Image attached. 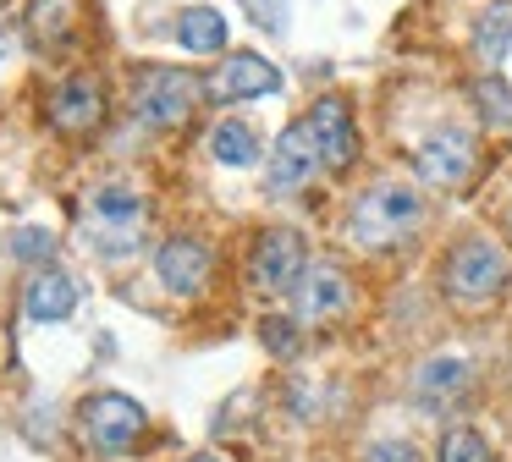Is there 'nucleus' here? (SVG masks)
<instances>
[{
    "mask_svg": "<svg viewBox=\"0 0 512 462\" xmlns=\"http://www.w3.org/2000/svg\"><path fill=\"white\" fill-rule=\"evenodd\" d=\"M320 143H314L309 121H292L287 132L276 138V149H270V187L276 193H298V187H309L314 176H320Z\"/></svg>",
    "mask_w": 512,
    "mask_h": 462,
    "instance_id": "nucleus-12",
    "label": "nucleus"
},
{
    "mask_svg": "<svg viewBox=\"0 0 512 462\" xmlns=\"http://www.w3.org/2000/svg\"><path fill=\"white\" fill-rule=\"evenodd\" d=\"M435 462H490V446L485 435H474V429H446L441 446H435Z\"/></svg>",
    "mask_w": 512,
    "mask_h": 462,
    "instance_id": "nucleus-21",
    "label": "nucleus"
},
{
    "mask_svg": "<svg viewBox=\"0 0 512 462\" xmlns=\"http://www.w3.org/2000/svg\"><path fill=\"white\" fill-rule=\"evenodd\" d=\"M259 336H265V347L276 352V358H292V352H298V325H292V319H265Z\"/></svg>",
    "mask_w": 512,
    "mask_h": 462,
    "instance_id": "nucleus-22",
    "label": "nucleus"
},
{
    "mask_svg": "<svg viewBox=\"0 0 512 462\" xmlns=\"http://www.w3.org/2000/svg\"><path fill=\"white\" fill-rule=\"evenodd\" d=\"M248 11H254V17L265 22L270 33H281V28H287V0H248Z\"/></svg>",
    "mask_w": 512,
    "mask_h": 462,
    "instance_id": "nucleus-24",
    "label": "nucleus"
},
{
    "mask_svg": "<svg viewBox=\"0 0 512 462\" xmlns=\"http://www.w3.org/2000/svg\"><path fill=\"white\" fill-rule=\"evenodd\" d=\"M83 226H89L94 248L100 253H127L138 242V231H144V198L133 193V187H94L89 193V209H83Z\"/></svg>",
    "mask_w": 512,
    "mask_h": 462,
    "instance_id": "nucleus-4",
    "label": "nucleus"
},
{
    "mask_svg": "<svg viewBox=\"0 0 512 462\" xmlns=\"http://www.w3.org/2000/svg\"><path fill=\"white\" fill-rule=\"evenodd\" d=\"M23 308H28V319H39V325H56V319H67L72 308H78V281H72L61 264H45V270L28 275Z\"/></svg>",
    "mask_w": 512,
    "mask_h": 462,
    "instance_id": "nucleus-15",
    "label": "nucleus"
},
{
    "mask_svg": "<svg viewBox=\"0 0 512 462\" xmlns=\"http://www.w3.org/2000/svg\"><path fill=\"white\" fill-rule=\"evenodd\" d=\"M78 429H83V440H89L94 451L116 457V451H127L138 435H144V407H138L133 396H122V391H94L89 402L78 407Z\"/></svg>",
    "mask_w": 512,
    "mask_h": 462,
    "instance_id": "nucleus-6",
    "label": "nucleus"
},
{
    "mask_svg": "<svg viewBox=\"0 0 512 462\" xmlns=\"http://www.w3.org/2000/svg\"><path fill=\"white\" fill-rule=\"evenodd\" d=\"M226 17L215 6H188V11H177V44L182 50H193V55H215V50H226Z\"/></svg>",
    "mask_w": 512,
    "mask_h": 462,
    "instance_id": "nucleus-17",
    "label": "nucleus"
},
{
    "mask_svg": "<svg viewBox=\"0 0 512 462\" xmlns=\"http://www.w3.org/2000/svg\"><path fill=\"white\" fill-rule=\"evenodd\" d=\"M17 242H23V248H17V253H39V248H50V237H45V231H23V237H17Z\"/></svg>",
    "mask_w": 512,
    "mask_h": 462,
    "instance_id": "nucleus-25",
    "label": "nucleus"
},
{
    "mask_svg": "<svg viewBox=\"0 0 512 462\" xmlns=\"http://www.w3.org/2000/svg\"><path fill=\"white\" fill-rule=\"evenodd\" d=\"M303 270H309V259H303V231H292V226L259 231L254 248H248V292L254 297H292Z\"/></svg>",
    "mask_w": 512,
    "mask_h": 462,
    "instance_id": "nucleus-3",
    "label": "nucleus"
},
{
    "mask_svg": "<svg viewBox=\"0 0 512 462\" xmlns=\"http://www.w3.org/2000/svg\"><path fill=\"white\" fill-rule=\"evenodd\" d=\"M50 110V127L67 132V138H89V132L105 127V88L94 77H67V83L50 88L45 99Z\"/></svg>",
    "mask_w": 512,
    "mask_h": 462,
    "instance_id": "nucleus-9",
    "label": "nucleus"
},
{
    "mask_svg": "<svg viewBox=\"0 0 512 462\" xmlns=\"http://www.w3.org/2000/svg\"><path fill=\"white\" fill-rule=\"evenodd\" d=\"M83 17H89V0H34L23 17L28 44L39 55H67L83 39Z\"/></svg>",
    "mask_w": 512,
    "mask_h": 462,
    "instance_id": "nucleus-10",
    "label": "nucleus"
},
{
    "mask_svg": "<svg viewBox=\"0 0 512 462\" xmlns=\"http://www.w3.org/2000/svg\"><path fill=\"white\" fill-rule=\"evenodd\" d=\"M507 226H512V209H507Z\"/></svg>",
    "mask_w": 512,
    "mask_h": 462,
    "instance_id": "nucleus-27",
    "label": "nucleus"
},
{
    "mask_svg": "<svg viewBox=\"0 0 512 462\" xmlns=\"http://www.w3.org/2000/svg\"><path fill=\"white\" fill-rule=\"evenodd\" d=\"M507 275H512L507 253H501L496 242L468 237L463 248L452 253V264H446V297H452L457 308H485L507 292Z\"/></svg>",
    "mask_w": 512,
    "mask_h": 462,
    "instance_id": "nucleus-2",
    "label": "nucleus"
},
{
    "mask_svg": "<svg viewBox=\"0 0 512 462\" xmlns=\"http://www.w3.org/2000/svg\"><path fill=\"white\" fill-rule=\"evenodd\" d=\"M479 154H474V138L457 127H435L430 138L413 149V171L424 176L430 187H441V193H452V187H463L468 176H474Z\"/></svg>",
    "mask_w": 512,
    "mask_h": 462,
    "instance_id": "nucleus-7",
    "label": "nucleus"
},
{
    "mask_svg": "<svg viewBox=\"0 0 512 462\" xmlns=\"http://www.w3.org/2000/svg\"><path fill=\"white\" fill-rule=\"evenodd\" d=\"M353 308V281H347L336 264H309L292 286V314L298 325H331Z\"/></svg>",
    "mask_w": 512,
    "mask_h": 462,
    "instance_id": "nucleus-8",
    "label": "nucleus"
},
{
    "mask_svg": "<svg viewBox=\"0 0 512 462\" xmlns=\"http://www.w3.org/2000/svg\"><path fill=\"white\" fill-rule=\"evenodd\" d=\"M276 88H281V72L265 61V55L237 50V55L221 61V72H210L204 94L210 99H265V94H276Z\"/></svg>",
    "mask_w": 512,
    "mask_h": 462,
    "instance_id": "nucleus-14",
    "label": "nucleus"
},
{
    "mask_svg": "<svg viewBox=\"0 0 512 462\" xmlns=\"http://www.w3.org/2000/svg\"><path fill=\"white\" fill-rule=\"evenodd\" d=\"M468 99H474L479 121H485L490 132L512 138V83H501L496 72H485V77H474V83H468Z\"/></svg>",
    "mask_w": 512,
    "mask_h": 462,
    "instance_id": "nucleus-18",
    "label": "nucleus"
},
{
    "mask_svg": "<svg viewBox=\"0 0 512 462\" xmlns=\"http://www.w3.org/2000/svg\"><path fill=\"white\" fill-rule=\"evenodd\" d=\"M188 462H226L221 451H199V457H188Z\"/></svg>",
    "mask_w": 512,
    "mask_h": 462,
    "instance_id": "nucleus-26",
    "label": "nucleus"
},
{
    "mask_svg": "<svg viewBox=\"0 0 512 462\" xmlns=\"http://www.w3.org/2000/svg\"><path fill=\"white\" fill-rule=\"evenodd\" d=\"M199 94L204 88L193 83L188 72H177V66H149V72L138 77V88H133V110L144 116V127L171 132V127H182V121L193 116Z\"/></svg>",
    "mask_w": 512,
    "mask_h": 462,
    "instance_id": "nucleus-5",
    "label": "nucleus"
},
{
    "mask_svg": "<svg viewBox=\"0 0 512 462\" xmlns=\"http://www.w3.org/2000/svg\"><path fill=\"white\" fill-rule=\"evenodd\" d=\"M155 275L166 292L177 297H199L204 281H210V248L199 237H166L155 253Z\"/></svg>",
    "mask_w": 512,
    "mask_h": 462,
    "instance_id": "nucleus-13",
    "label": "nucleus"
},
{
    "mask_svg": "<svg viewBox=\"0 0 512 462\" xmlns=\"http://www.w3.org/2000/svg\"><path fill=\"white\" fill-rule=\"evenodd\" d=\"M303 121H309L314 143H320L325 171H347V165L358 160V127H353V110H347V99H336V94L314 99V110H309Z\"/></svg>",
    "mask_w": 512,
    "mask_h": 462,
    "instance_id": "nucleus-11",
    "label": "nucleus"
},
{
    "mask_svg": "<svg viewBox=\"0 0 512 462\" xmlns=\"http://www.w3.org/2000/svg\"><path fill=\"white\" fill-rule=\"evenodd\" d=\"M468 380H474L468 358H457V352H441V358L419 363V374H413V396H419L430 413H441V407H452L457 396L468 391Z\"/></svg>",
    "mask_w": 512,
    "mask_h": 462,
    "instance_id": "nucleus-16",
    "label": "nucleus"
},
{
    "mask_svg": "<svg viewBox=\"0 0 512 462\" xmlns=\"http://www.w3.org/2000/svg\"><path fill=\"white\" fill-rule=\"evenodd\" d=\"M364 462H419V451L408 440H375V446H364Z\"/></svg>",
    "mask_w": 512,
    "mask_h": 462,
    "instance_id": "nucleus-23",
    "label": "nucleus"
},
{
    "mask_svg": "<svg viewBox=\"0 0 512 462\" xmlns=\"http://www.w3.org/2000/svg\"><path fill=\"white\" fill-rule=\"evenodd\" d=\"M419 220H424V198L408 182L386 176L369 193H358L353 215H347V242H358V248H397L408 231H419Z\"/></svg>",
    "mask_w": 512,
    "mask_h": 462,
    "instance_id": "nucleus-1",
    "label": "nucleus"
},
{
    "mask_svg": "<svg viewBox=\"0 0 512 462\" xmlns=\"http://www.w3.org/2000/svg\"><path fill=\"white\" fill-rule=\"evenodd\" d=\"M507 44H512V0H496V6L479 17V33H474V55L485 66H496L501 55H507Z\"/></svg>",
    "mask_w": 512,
    "mask_h": 462,
    "instance_id": "nucleus-20",
    "label": "nucleus"
},
{
    "mask_svg": "<svg viewBox=\"0 0 512 462\" xmlns=\"http://www.w3.org/2000/svg\"><path fill=\"white\" fill-rule=\"evenodd\" d=\"M210 154H215V165L243 171V165L259 160V138L243 127V121H215V127H210Z\"/></svg>",
    "mask_w": 512,
    "mask_h": 462,
    "instance_id": "nucleus-19",
    "label": "nucleus"
}]
</instances>
